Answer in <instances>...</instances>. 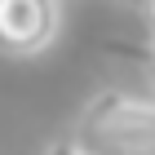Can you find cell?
I'll return each mask as SVG.
<instances>
[{"instance_id": "cell-1", "label": "cell", "mask_w": 155, "mask_h": 155, "mask_svg": "<svg viewBox=\"0 0 155 155\" xmlns=\"http://www.w3.org/2000/svg\"><path fill=\"white\" fill-rule=\"evenodd\" d=\"M71 142L84 155H155V102L102 89L84 102Z\"/></svg>"}, {"instance_id": "cell-2", "label": "cell", "mask_w": 155, "mask_h": 155, "mask_svg": "<svg viewBox=\"0 0 155 155\" xmlns=\"http://www.w3.org/2000/svg\"><path fill=\"white\" fill-rule=\"evenodd\" d=\"M62 27L58 0H0V49L5 53H40L53 45Z\"/></svg>"}, {"instance_id": "cell-3", "label": "cell", "mask_w": 155, "mask_h": 155, "mask_svg": "<svg viewBox=\"0 0 155 155\" xmlns=\"http://www.w3.org/2000/svg\"><path fill=\"white\" fill-rule=\"evenodd\" d=\"M45 155H84V151L71 142V137H58V142H49V146H45Z\"/></svg>"}, {"instance_id": "cell-4", "label": "cell", "mask_w": 155, "mask_h": 155, "mask_svg": "<svg viewBox=\"0 0 155 155\" xmlns=\"http://www.w3.org/2000/svg\"><path fill=\"white\" fill-rule=\"evenodd\" d=\"M137 58H142V67H146V80L155 84V40H151V45L142 49V53H137Z\"/></svg>"}, {"instance_id": "cell-5", "label": "cell", "mask_w": 155, "mask_h": 155, "mask_svg": "<svg viewBox=\"0 0 155 155\" xmlns=\"http://www.w3.org/2000/svg\"><path fill=\"white\" fill-rule=\"evenodd\" d=\"M133 5H146V9H151V5H155V0H133Z\"/></svg>"}, {"instance_id": "cell-6", "label": "cell", "mask_w": 155, "mask_h": 155, "mask_svg": "<svg viewBox=\"0 0 155 155\" xmlns=\"http://www.w3.org/2000/svg\"><path fill=\"white\" fill-rule=\"evenodd\" d=\"M151 22H155V5H151Z\"/></svg>"}]
</instances>
